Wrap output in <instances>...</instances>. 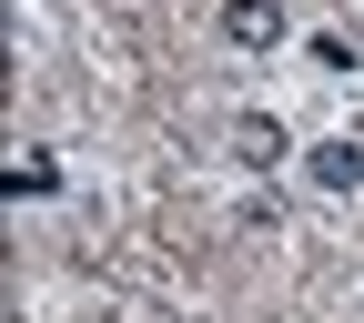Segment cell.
I'll use <instances>...</instances> for the list:
<instances>
[{
    "instance_id": "1",
    "label": "cell",
    "mask_w": 364,
    "mask_h": 323,
    "mask_svg": "<svg viewBox=\"0 0 364 323\" xmlns=\"http://www.w3.org/2000/svg\"><path fill=\"white\" fill-rule=\"evenodd\" d=\"M223 40L233 51H273L284 40V0H223Z\"/></svg>"
},
{
    "instance_id": "3",
    "label": "cell",
    "mask_w": 364,
    "mask_h": 323,
    "mask_svg": "<svg viewBox=\"0 0 364 323\" xmlns=\"http://www.w3.org/2000/svg\"><path fill=\"white\" fill-rule=\"evenodd\" d=\"M233 152H243L253 172H273V162H284V121H273V111H243V121H233Z\"/></svg>"
},
{
    "instance_id": "4",
    "label": "cell",
    "mask_w": 364,
    "mask_h": 323,
    "mask_svg": "<svg viewBox=\"0 0 364 323\" xmlns=\"http://www.w3.org/2000/svg\"><path fill=\"white\" fill-rule=\"evenodd\" d=\"M11 192H31V202H41V192H61V172H51V152H31V162L11 172Z\"/></svg>"
},
{
    "instance_id": "2",
    "label": "cell",
    "mask_w": 364,
    "mask_h": 323,
    "mask_svg": "<svg viewBox=\"0 0 364 323\" xmlns=\"http://www.w3.org/2000/svg\"><path fill=\"white\" fill-rule=\"evenodd\" d=\"M304 182H314V192H354V182H364V142H314L304 152Z\"/></svg>"
}]
</instances>
